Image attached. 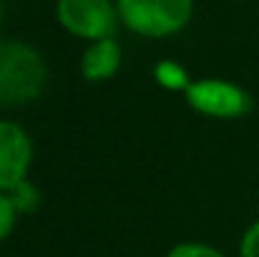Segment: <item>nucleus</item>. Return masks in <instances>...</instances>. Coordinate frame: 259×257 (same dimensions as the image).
Returning a JSON list of instances; mask_svg holds the SVG:
<instances>
[{"label":"nucleus","mask_w":259,"mask_h":257,"mask_svg":"<svg viewBox=\"0 0 259 257\" xmlns=\"http://www.w3.org/2000/svg\"><path fill=\"white\" fill-rule=\"evenodd\" d=\"M121 23L146 38H166L189 25L194 0H116Z\"/></svg>","instance_id":"2"},{"label":"nucleus","mask_w":259,"mask_h":257,"mask_svg":"<svg viewBox=\"0 0 259 257\" xmlns=\"http://www.w3.org/2000/svg\"><path fill=\"white\" fill-rule=\"evenodd\" d=\"M184 96L194 111L209 119H242L254 108L252 93L247 88L222 79L191 81L184 88Z\"/></svg>","instance_id":"3"},{"label":"nucleus","mask_w":259,"mask_h":257,"mask_svg":"<svg viewBox=\"0 0 259 257\" xmlns=\"http://www.w3.org/2000/svg\"><path fill=\"white\" fill-rule=\"evenodd\" d=\"M3 15H5V0H0V23H3Z\"/></svg>","instance_id":"12"},{"label":"nucleus","mask_w":259,"mask_h":257,"mask_svg":"<svg viewBox=\"0 0 259 257\" xmlns=\"http://www.w3.org/2000/svg\"><path fill=\"white\" fill-rule=\"evenodd\" d=\"M121 46L116 38H103V41H93L81 56V74L86 81L101 84L108 81L118 74L121 68Z\"/></svg>","instance_id":"6"},{"label":"nucleus","mask_w":259,"mask_h":257,"mask_svg":"<svg viewBox=\"0 0 259 257\" xmlns=\"http://www.w3.org/2000/svg\"><path fill=\"white\" fill-rule=\"evenodd\" d=\"M33 164V141L18 121L0 119V192H13L28 179Z\"/></svg>","instance_id":"5"},{"label":"nucleus","mask_w":259,"mask_h":257,"mask_svg":"<svg viewBox=\"0 0 259 257\" xmlns=\"http://www.w3.org/2000/svg\"><path fill=\"white\" fill-rule=\"evenodd\" d=\"M166 257H227L222 250L211 247V245H204V242H181L171 247Z\"/></svg>","instance_id":"9"},{"label":"nucleus","mask_w":259,"mask_h":257,"mask_svg":"<svg viewBox=\"0 0 259 257\" xmlns=\"http://www.w3.org/2000/svg\"><path fill=\"white\" fill-rule=\"evenodd\" d=\"M239 257H259V219L244 230L239 240Z\"/></svg>","instance_id":"10"},{"label":"nucleus","mask_w":259,"mask_h":257,"mask_svg":"<svg viewBox=\"0 0 259 257\" xmlns=\"http://www.w3.org/2000/svg\"><path fill=\"white\" fill-rule=\"evenodd\" d=\"M48 84V66L38 48L18 38H0V108L33 103Z\"/></svg>","instance_id":"1"},{"label":"nucleus","mask_w":259,"mask_h":257,"mask_svg":"<svg viewBox=\"0 0 259 257\" xmlns=\"http://www.w3.org/2000/svg\"><path fill=\"white\" fill-rule=\"evenodd\" d=\"M8 194H10V199H13V204L18 207V212H20V214H23V212H25V214H30V212L40 204V194H38V189H35L28 179H25V181H20V184H18L13 192H8Z\"/></svg>","instance_id":"7"},{"label":"nucleus","mask_w":259,"mask_h":257,"mask_svg":"<svg viewBox=\"0 0 259 257\" xmlns=\"http://www.w3.org/2000/svg\"><path fill=\"white\" fill-rule=\"evenodd\" d=\"M159 79L169 86H184V88L189 86L186 84V74L179 66H174V63H161L159 66Z\"/></svg>","instance_id":"11"},{"label":"nucleus","mask_w":259,"mask_h":257,"mask_svg":"<svg viewBox=\"0 0 259 257\" xmlns=\"http://www.w3.org/2000/svg\"><path fill=\"white\" fill-rule=\"evenodd\" d=\"M18 207L13 204L10 194L8 192H0V242H5L10 237V232L15 230V222H18Z\"/></svg>","instance_id":"8"},{"label":"nucleus","mask_w":259,"mask_h":257,"mask_svg":"<svg viewBox=\"0 0 259 257\" xmlns=\"http://www.w3.org/2000/svg\"><path fill=\"white\" fill-rule=\"evenodd\" d=\"M58 23L76 38L88 43L113 38L118 30V8L111 0H58Z\"/></svg>","instance_id":"4"}]
</instances>
